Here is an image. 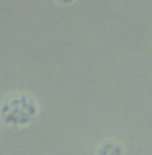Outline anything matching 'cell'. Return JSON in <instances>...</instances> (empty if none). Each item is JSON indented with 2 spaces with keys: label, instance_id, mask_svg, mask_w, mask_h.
<instances>
[{
  "label": "cell",
  "instance_id": "obj_2",
  "mask_svg": "<svg viewBox=\"0 0 152 155\" xmlns=\"http://www.w3.org/2000/svg\"><path fill=\"white\" fill-rule=\"evenodd\" d=\"M98 154H122V146L115 142H106L97 151Z\"/></svg>",
  "mask_w": 152,
  "mask_h": 155
},
{
  "label": "cell",
  "instance_id": "obj_1",
  "mask_svg": "<svg viewBox=\"0 0 152 155\" xmlns=\"http://www.w3.org/2000/svg\"><path fill=\"white\" fill-rule=\"evenodd\" d=\"M38 103L30 94L14 93L0 106V119L9 127H25L38 116Z\"/></svg>",
  "mask_w": 152,
  "mask_h": 155
},
{
  "label": "cell",
  "instance_id": "obj_3",
  "mask_svg": "<svg viewBox=\"0 0 152 155\" xmlns=\"http://www.w3.org/2000/svg\"><path fill=\"white\" fill-rule=\"evenodd\" d=\"M60 6H69V5H72V3H75L76 0H55Z\"/></svg>",
  "mask_w": 152,
  "mask_h": 155
}]
</instances>
